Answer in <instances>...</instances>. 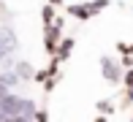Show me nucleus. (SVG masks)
<instances>
[{
  "mask_svg": "<svg viewBox=\"0 0 133 122\" xmlns=\"http://www.w3.org/2000/svg\"><path fill=\"white\" fill-rule=\"evenodd\" d=\"M98 109H101V114H114V106H111L109 100H101V103H98Z\"/></svg>",
  "mask_w": 133,
  "mask_h": 122,
  "instance_id": "obj_7",
  "label": "nucleus"
},
{
  "mask_svg": "<svg viewBox=\"0 0 133 122\" xmlns=\"http://www.w3.org/2000/svg\"><path fill=\"white\" fill-rule=\"evenodd\" d=\"M71 49H74V38H65L63 46H60V52H57V57H54V63H63V60L71 54Z\"/></svg>",
  "mask_w": 133,
  "mask_h": 122,
  "instance_id": "obj_4",
  "label": "nucleus"
},
{
  "mask_svg": "<svg viewBox=\"0 0 133 122\" xmlns=\"http://www.w3.org/2000/svg\"><path fill=\"white\" fill-rule=\"evenodd\" d=\"M106 5H109V0H95V3H84V5H71L68 14L79 16V19H90V16H95L98 11H103Z\"/></svg>",
  "mask_w": 133,
  "mask_h": 122,
  "instance_id": "obj_1",
  "label": "nucleus"
},
{
  "mask_svg": "<svg viewBox=\"0 0 133 122\" xmlns=\"http://www.w3.org/2000/svg\"><path fill=\"white\" fill-rule=\"evenodd\" d=\"M101 71H103V76L109 79V82H114V84L122 79V73H119V65H117V63H111L109 57H103V60H101Z\"/></svg>",
  "mask_w": 133,
  "mask_h": 122,
  "instance_id": "obj_2",
  "label": "nucleus"
},
{
  "mask_svg": "<svg viewBox=\"0 0 133 122\" xmlns=\"http://www.w3.org/2000/svg\"><path fill=\"white\" fill-rule=\"evenodd\" d=\"M128 87H130V98H133V71L128 73Z\"/></svg>",
  "mask_w": 133,
  "mask_h": 122,
  "instance_id": "obj_8",
  "label": "nucleus"
},
{
  "mask_svg": "<svg viewBox=\"0 0 133 122\" xmlns=\"http://www.w3.org/2000/svg\"><path fill=\"white\" fill-rule=\"evenodd\" d=\"M16 79H19L16 73H0V82H3L5 87H8V84H16Z\"/></svg>",
  "mask_w": 133,
  "mask_h": 122,
  "instance_id": "obj_6",
  "label": "nucleus"
},
{
  "mask_svg": "<svg viewBox=\"0 0 133 122\" xmlns=\"http://www.w3.org/2000/svg\"><path fill=\"white\" fill-rule=\"evenodd\" d=\"M16 76H25V79L33 76V68H30V63H16Z\"/></svg>",
  "mask_w": 133,
  "mask_h": 122,
  "instance_id": "obj_5",
  "label": "nucleus"
},
{
  "mask_svg": "<svg viewBox=\"0 0 133 122\" xmlns=\"http://www.w3.org/2000/svg\"><path fill=\"white\" fill-rule=\"evenodd\" d=\"M0 44H3L5 52H14V49H16V35H14V30H11L8 24L0 27Z\"/></svg>",
  "mask_w": 133,
  "mask_h": 122,
  "instance_id": "obj_3",
  "label": "nucleus"
}]
</instances>
